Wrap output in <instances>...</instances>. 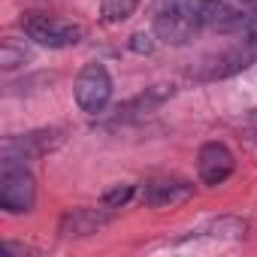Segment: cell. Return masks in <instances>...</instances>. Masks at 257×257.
Segmentation results:
<instances>
[{
  "label": "cell",
  "mask_w": 257,
  "mask_h": 257,
  "mask_svg": "<svg viewBox=\"0 0 257 257\" xmlns=\"http://www.w3.org/2000/svg\"><path fill=\"white\" fill-rule=\"evenodd\" d=\"M155 16H170V19H182L200 31H242L251 25L248 16H242L239 10L218 4V0H155Z\"/></svg>",
  "instance_id": "cell-1"
},
{
  "label": "cell",
  "mask_w": 257,
  "mask_h": 257,
  "mask_svg": "<svg viewBox=\"0 0 257 257\" xmlns=\"http://www.w3.org/2000/svg\"><path fill=\"white\" fill-rule=\"evenodd\" d=\"M112 100V76L103 64L91 61L76 76V103L85 115H103Z\"/></svg>",
  "instance_id": "cell-2"
},
{
  "label": "cell",
  "mask_w": 257,
  "mask_h": 257,
  "mask_svg": "<svg viewBox=\"0 0 257 257\" xmlns=\"http://www.w3.org/2000/svg\"><path fill=\"white\" fill-rule=\"evenodd\" d=\"M22 31L37 46H46V49H70L82 40L79 25L64 22V19H52V16H43V13H28L22 19Z\"/></svg>",
  "instance_id": "cell-3"
},
{
  "label": "cell",
  "mask_w": 257,
  "mask_h": 257,
  "mask_svg": "<svg viewBox=\"0 0 257 257\" xmlns=\"http://www.w3.org/2000/svg\"><path fill=\"white\" fill-rule=\"evenodd\" d=\"M37 203V182L25 167H4L0 176V209L10 215H25Z\"/></svg>",
  "instance_id": "cell-4"
},
{
  "label": "cell",
  "mask_w": 257,
  "mask_h": 257,
  "mask_svg": "<svg viewBox=\"0 0 257 257\" xmlns=\"http://www.w3.org/2000/svg\"><path fill=\"white\" fill-rule=\"evenodd\" d=\"M58 143V131H40V134H28V137H10L0 146V164L4 167H25L28 161L40 158L43 152H49Z\"/></svg>",
  "instance_id": "cell-5"
},
{
  "label": "cell",
  "mask_w": 257,
  "mask_h": 257,
  "mask_svg": "<svg viewBox=\"0 0 257 257\" xmlns=\"http://www.w3.org/2000/svg\"><path fill=\"white\" fill-rule=\"evenodd\" d=\"M236 161H233V152L224 146V143H206L197 155V173H200V182L215 188L221 182L230 179Z\"/></svg>",
  "instance_id": "cell-6"
},
{
  "label": "cell",
  "mask_w": 257,
  "mask_h": 257,
  "mask_svg": "<svg viewBox=\"0 0 257 257\" xmlns=\"http://www.w3.org/2000/svg\"><path fill=\"white\" fill-rule=\"evenodd\" d=\"M112 212L115 209H88V206H79V209H70L64 212L61 224H58V233L64 239H79V236H91L97 233L100 227H106L112 221Z\"/></svg>",
  "instance_id": "cell-7"
},
{
  "label": "cell",
  "mask_w": 257,
  "mask_h": 257,
  "mask_svg": "<svg viewBox=\"0 0 257 257\" xmlns=\"http://www.w3.org/2000/svg\"><path fill=\"white\" fill-rule=\"evenodd\" d=\"M194 197V185L185 179H152L143 188V203L155 206V209H167V206H182Z\"/></svg>",
  "instance_id": "cell-8"
},
{
  "label": "cell",
  "mask_w": 257,
  "mask_h": 257,
  "mask_svg": "<svg viewBox=\"0 0 257 257\" xmlns=\"http://www.w3.org/2000/svg\"><path fill=\"white\" fill-rule=\"evenodd\" d=\"M176 94V88L173 85H155V88H149L146 94H140L137 100H131L127 106H118V112L121 115H134V112H149V109H155L158 103H164L167 97H173Z\"/></svg>",
  "instance_id": "cell-9"
},
{
  "label": "cell",
  "mask_w": 257,
  "mask_h": 257,
  "mask_svg": "<svg viewBox=\"0 0 257 257\" xmlns=\"http://www.w3.org/2000/svg\"><path fill=\"white\" fill-rule=\"evenodd\" d=\"M137 7H140V0H103L100 4V19L106 25H121L137 13Z\"/></svg>",
  "instance_id": "cell-10"
},
{
  "label": "cell",
  "mask_w": 257,
  "mask_h": 257,
  "mask_svg": "<svg viewBox=\"0 0 257 257\" xmlns=\"http://www.w3.org/2000/svg\"><path fill=\"white\" fill-rule=\"evenodd\" d=\"M31 58V52L25 49V43H16V40H4L0 43V70H16L22 67L25 61Z\"/></svg>",
  "instance_id": "cell-11"
},
{
  "label": "cell",
  "mask_w": 257,
  "mask_h": 257,
  "mask_svg": "<svg viewBox=\"0 0 257 257\" xmlns=\"http://www.w3.org/2000/svg\"><path fill=\"white\" fill-rule=\"evenodd\" d=\"M131 197H134V185H115L112 191L103 194V206L106 209H121V206L131 203Z\"/></svg>",
  "instance_id": "cell-12"
},
{
  "label": "cell",
  "mask_w": 257,
  "mask_h": 257,
  "mask_svg": "<svg viewBox=\"0 0 257 257\" xmlns=\"http://www.w3.org/2000/svg\"><path fill=\"white\" fill-rule=\"evenodd\" d=\"M127 46H131V52H137V55H149L155 49V40H152V34H134Z\"/></svg>",
  "instance_id": "cell-13"
},
{
  "label": "cell",
  "mask_w": 257,
  "mask_h": 257,
  "mask_svg": "<svg viewBox=\"0 0 257 257\" xmlns=\"http://www.w3.org/2000/svg\"><path fill=\"white\" fill-rule=\"evenodd\" d=\"M236 4H242L248 13H257V0H236Z\"/></svg>",
  "instance_id": "cell-14"
}]
</instances>
